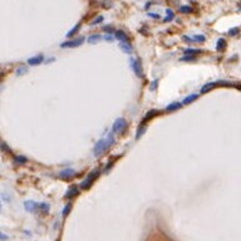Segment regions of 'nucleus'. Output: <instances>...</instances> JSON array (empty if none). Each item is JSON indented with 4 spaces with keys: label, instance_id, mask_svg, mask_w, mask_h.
<instances>
[{
    "label": "nucleus",
    "instance_id": "2",
    "mask_svg": "<svg viewBox=\"0 0 241 241\" xmlns=\"http://www.w3.org/2000/svg\"><path fill=\"white\" fill-rule=\"evenodd\" d=\"M126 128H127V121L124 118H117L112 126V132L113 133H122Z\"/></svg>",
    "mask_w": 241,
    "mask_h": 241
},
{
    "label": "nucleus",
    "instance_id": "25",
    "mask_svg": "<svg viewBox=\"0 0 241 241\" xmlns=\"http://www.w3.org/2000/svg\"><path fill=\"white\" fill-rule=\"evenodd\" d=\"M102 21H103V16H102V15H99V16H97V18H96L93 21L90 23V25H92V27H94V25L99 24V23H102Z\"/></svg>",
    "mask_w": 241,
    "mask_h": 241
},
{
    "label": "nucleus",
    "instance_id": "27",
    "mask_svg": "<svg viewBox=\"0 0 241 241\" xmlns=\"http://www.w3.org/2000/svg\"><path fill=\"white\" fill-rule=\"evenodd\" d=\"M239 33H240V29L239 28H232V29L228 30V35L234 37V35H236V34H239Z\"/></svg>",
    "mask_w": 241,
    "mask_h": 241
},
{
    "label": "nucleus",
    "instance_id": "19",
    "mask_svg": "<svg viewBox=\"0 0 241 241\" xmlns=\"http://www.w3.org/2000/svg\"><path fill=\"white\" fill-rule=\"evenodd\" d=\"M166 14H167V16L165 18V20H163V21H170L171 19H173V18H175L173 11H172L171 9H167V10H166Z\"/></svg>",
    "mask_w": 241,
    "mask_h": 241
},
{
    "label": "nucleus",
    "instance_id": "8",
    "mask_svg": "<svg viewBox=\"0 0 241 241\" xmlns=\"http://www.w3.org/2000/svg\"><path fill=\"white\" fill-rule=\"evenodd\" d=\"M44 57L43 55H37V57H31V58L28 59V64L29 65H38L40 63H43Z\"/></svg>",
    "mask_w": 241,
    "mask_h": 241
},
{
    "label": "nucleus",
    "instance_id": "24",
    "mask_svg": "<svg viewBox=\"0 0 241 241\" xmlns=\"http://www.w3.org/2000/svg\"><path fill=\"white\" fill-rule=\"evenodd\" d=\"M144 130H146L144 126H140V127H138V131H137V134H136V138H137V140H138L140 137L144 133Z\"/></svg>",
    "mask_w": 241,
    "mask_h": 241
},
{
    "label": "nucleus",
    "instance_id": "11",
    "mask_svg": "<svg viewBox=\"0 0 241 241\" xmlns=\"http://www.w3.org/2000/svg\"><path fill=\"white\" fill-rule=\"evenodd\" d=\"M78 187L77 186H72L69 190H68V192H67V195H65V196L68 197V199H72V197H74L75 196V195H78Z\"/></svg>",
    "mask_w": 241,
    "mask_h": 241
},
{
    "label": "nucleus",
    "instance_id": "33",
    "mask_svg": "<svg viewBox=\"0 0 241 241\" xmlns=\"http://www.w3.org/2000/svg\"><path fill=\"white\" fill-rule=\"evenodd\" d=\"M156 87H157V80H155V82H153V84L151 86V89H156Z\"/></svg>",
    "mask_w": 241,
    "mask_h": 241
},
{
    "label": "nucleus",
    "instance_id": "17",
    "mask_svg": "<svg viewBox=\"0 0 241 241\" xmlns=\"http://www.w3.org/2000/svg\"><path fill=\"white\" fill-rule=\"evenodd\" d=\"M197 94H191V96H188V97H186L185 99H183V104H190L191 102H193L195 99H197Z\"/></svg>",
    "mask_w": 241,
    "mask_h": 241
},
{
    "label": "nucleus",
    "instance_id": "4",
    "mask_svg": "<svg viewBox=\"0 0 241 241\" xmlns=\"http://www.w3.org/2000/svg\"><path fill=\"white\" fill-rule=\"evenodd\" d=\"M83 43H84V38L80 37V38L74 39V40H68L65 43H62L60 47L62 48H77V47H79V45H82Z\"/></svg>",
    "mask_w": 241,
    "mask_h": 241
},
{
    "label": "nucleus",
    "instance_id": "5",
    "mask_svg": "<svg viewBox=\"0 0 241 241\" xmlns=\"http://www.w3.org/2000/svg\"><path fill=\"white\" fill-rule=\"evenodd\" d=\"M130 65H131V68L133 69V72L136 73V75H138V77L142 75V65H141V62L138 59L131 58L130 59Z\"/></svg>",
    "mask_w": 241,
    "mask_h": 241
},
{
    "label": "nucleus",
    "instance_id": "31",
    "mask_svg": "<svg viewBox=\"0 0 241 241\" xmlns=\"http://www.w3.org/2000/svg\"><path fill=\"white\" fill-rule=\"evenodd\" d=\"M104 30H106L107 33H112V31H113V28H112V27H104Z\"/></svg>",
    "mask_w": 241,
    "mask_h": 241
},
{
    "label": "nucleus",
    "instance_id": "20",
    "mask_svg": "<svg viewBox=\"0 0 241 241\" xmlns=\"http://www.w3.org/2000/svg\"><path fill=\"white\" fill-rule=\"evenodd\" d=\"M180 11H181V13H183V14H188V13H191V11H192V8L188 6V5H183V6L180 8Z\"/></svg>",
    "mask_w": 241,
    "mask_h": 241
},
{
    "label": "nucleus",
    "instance_id": "6",
    "mask_svg": "<svg viewBox=\"0 0 241 241\" xmlns=\"http://www.w3.org/2000/svg\"><path fill=\"white\" fill-rule=\"evenodd\" d=\"M74 175H75V171H74V170H72V168L63 170V171H60V173H59L60 178H63V180H68V178L73 177Z\"/></svg>",
    "mask_w": 241,
    "mask_h": 241
},
{
    "label": "nucleus",
    "instance_id": "3",
    "mask_svg": "<svg viewBox=\"0 0 241 241\" xmlns=\"http://www.w3.org/2000/svg\"><path fill=\"white\" fill-rule=\"evenodd\" d=\"M98 175H99V170H94L93 172H92V173L82 182V183H80V188H82V190H87V188H89L90 187V185H92V183H93V181L98 177Z\"/></svg>",
    "mask_w": 241,
    "mask_h": 241
},
{
    "label": "nucleus",
    "instance_id": "34",
    "mask_svg": "<svg viewBox=\"0 0 241 241\" xmlns=\"http://www.w3.org/2000/svg\"><path fill=\"white\" fill-rule=\"evenodd\" d=\"M148 15H150V16H152V18H158V15H157V14H152V13H150Z\"/></svg>",
    "mask_w": 241,
    "mask_h": 241
},
{
    "label": "nucleus",
    "instance_id": "29",
    "mask_svg": "<svg viewBox=\"0 0 241 241\" xmlns=\"http://www.w3.org/2000/svg\"><path fill=\"white\" fill-rule=\"evenodd\" d=\"M39 207H42V209H43V212H45V214H47V212L49 211V206H48L47 203H40V205H39Z\"/></svg>",
    "mask_w": 241,
    "mask_h": 241
},
{
    "label": "nucleus",
    "instance_id": "16",
    "mask_svg": "<svg viewBox=\"0 0 241 241\" xmlns=\"http://www.w3.org/2000/svg\"><path fill=\"white\" fill-rule=\"evenodd\" d=\"M216 84H217V83H207V84H205V86L201 88V93H207V92L211 90V88H214Z\"/></svg>",
    "mask_w": 241,
    "mask_h": 241
},
{
    "label": "nucleus",
    "instance_id": "21",
    "mask_svg": "<svg viewBox=\"0 0 241 241\" xmlns=\"http://www.w3.org/2000/svg\"><path fill=\"white\" fill-rule=\"evenodd\" d=\"M15 162H16L18 165H25V163H27V158L23 157V156H16V157H15Z\"/></svg>",
    "mask_w": 241,
    "mask_h": 241
},
{
    "label": "nucleus",
    "instance_id": "7",
    "mask_svg": "<svg viewBox=\"0 0 241 241\" xmlns=\"http://www.w3.org/2000/svg\"><path fill=\"white\" fill-rule=\"evenodd\" d=\"M116 38H117L121 43H128V42H130V37H128L123 30H117V31H116Z\"/></svg>",
    "mask_w": 241,
    "mask_h": 241
},
{
    "label": "nucleus",
    "instance_id": "26",
    "mask_svg": "<svg viewBox=\"0 0 241 241\" xmlns=\"http://www.w3.org/2000/svg\"><path fill=\"white\" fill-rule=\"evenodd\" d=\"M71 209H72V203H68L65 207H64V210H63V216L65 217L68 214H69V211H71Z\"/></svg>",
    "mask_w": 241,
    "mask_h": 241
},
{
    "label": "nucleus",
    "instance_id": "32",
    "mask_svg": "<svg viewBox=\"0 0 241 241\" xmlns=\"http://www.w3.org/2000/svg\"><path fill=\"white\" fill-rule=\"evenodd\" d=\"M104 39H106L107 42H112V40H113V37H112V35H106Z\"/></svg>",
    "mask_w": 241,
    "mask_h": 241
},
{
    "label": "nucleus",
    "instance_id": "30",
    "mask_svg": "<svg viewBox=\"0 0 241 241\" xmlns=\"http://www.w3.org/2000/svg\"><path fill=\"white\" fill-rule=\"evenodd\" d=\"M25 72H27L25 68H19L18 72H16V74H23V73H25Z\"/></svg>",
    "mask_w": 241,
    "mask_h": 241
},
{
    "label": "nucleus",
    "instance_id": "22",
    "mask_svg": "<svg viewBox=\"0 0 241 241\" xmlns=\"http://www.w3.org/2000/svg\"><path fill=\"white\" fill-rule=\"evenodd\" d=\"M156 114H157V111H156V109H152V111H150V112H148V113L146 114V117L143 118V122H146L148 118H152V117H155Z\"/></svg>",
    "mask_w": 241,
    "mask_h": 241
},
{
    "label": "nucleus",
    "instance_id": "12",
    "mask_svg": "<svg viewBox=\"0 0 241 241\" xmlns=\"http://www.w3.org/2000/svg\"><path fill=\"white\" fill-rule=\"evenodd\" d=\"M216 49L217 50H225L226 49V40L224 38H220L219 40H217V44H216Z\"/></svg>",
    "mask_w": 241,
    "mask_h": 241
},
{
    "label": "nucleus",
    "instance_id": "23",
    "mask_svg": "<svg viewBox=\"0 0 241 241\" xmlns=\"http://www.w3.org/2000/svg\"><path fill=\"white\" fill-rule=\"evenodd\" d=\"M195 59H196V57H195V55H183L181 58L182 62H192Z\"/></svg>",
    "mask_w": 241,
    "mask_h": 241
},
{
    "label": "nucleus",
    "instance_id": "9",
    "mask_svg": "<svg viewBox=\"0 0 241 241\" xmlns=\"http://www.w3.org/2000/svg\"><path fill=\"white\" fill-rule=\"evenodd\" d=\"M38 203H35L34 201H25V203H24V207H25V210L27 211H35V209L38 207Z\"/></svg>",
    "mask_w": 241,
    "mask_h": 241
},
{
    "label": "nucleus",
    "instance_id": "15",
    "mask_svg": "<svg viewBox=\"0 0 241 241\" xmlns=\"http://www.w3.org/2000/svg\"><path fill=\"white\" fill-rule=\"evenodd\" d=\"M79 28H80V23H78V24H75V25H74V27L71 29V31H68V33H67V38H71V37H73L74 34L78 31V29H79Z\"/></svg>",
    "mask_w": 241,
    "mask_h": 241
},
{
    "label": "nucleus",
    "instance_id": "18",
    "mask_svg": "<svg viewBox=\"0 0 241 241\" xmlns=\"http://www.w3.org/2000/svg\"><path fill=\"white\" fill-rule=\"evenodd\" d=\"M200 52H201V49H185V50H183L185 55H195V54H197Z\"/></svg>",
    "mask_w": 241,
    "mask_h": 241
},
{
    "label": "nucleus",
    "instance_id": "13",
    "mask_svg": "<svg viewBox=\"0 0 241 241\" xmlns=\"http://www.w3.org/2000/svg\"><path fill=\"white\" fill-rule=\"evenodd\" d=\"M119 47H121V49L124 52V53H128V54H131L132 53V47L128 44V43H121L119 44Z\"/></svg>",
    "mask_w": 241,
    "mask_h": 241
},
{
    "label": "nucleus",
    "instance_id": "28",
    "mask_svg": "<svg viewBox=\"0 0 241 241\" xmlns=\"http://www.w3.org/2000/svg\"><path fill=\"white\" fill-rule=\"evenodd\" d=\"M205 35H200V34H199V35H195L193 37V40L195 42H200V43H202V42H205Z\"/></svg>",
    "mask_w": 241,
    "mask_h": 241
},
{
    "label": "nucleus",
    "instance_id": "10",
    "mask_svg": "<svg viewBox=\"0 0 241 241\" xmlns=\"http://www.w3.org/2000/svg\"><path fill=\"white\" fill-rule=\"evenodd\" d=\"M181 107H182V103H180V102H173V103H171V104H168V106L166 107V111H167V112H173V111L180 109Z\"/></svg>",
    "mask_w": 241,
    "mask_h": 241
},
{
    "label": "nucleus",
    "instance_id": "1",
    "mask_svg": "<svg viewBox=\"0 0 241 241\" xmlns=\"http://www.w3.org/2000/svg\"><path fill=\"white\" fill-rule=\"evenodd\" d=\"M114 143V137L113 134H108L107 138H102L100 141H98L94 146V156H100L103 152H104L108 147H111Z\"/></svg>",
    "mask_w": 241,
    "mask_h": 241
},
{
    "label": "nucleus",
    "instance_id": "14",
    "mask_svg": "<svg viewBox=\"0 0 241 241\" xmlns=\"http://www.w3.org/2000/svg\"><path fill=\"white\" fill-rule=\"evenodd\" d=\"M100 39H102V37L99 35V34H92V35H89V38H88V42L92 43V44H96Z\"/></svg>",
    "mask_w": 241,
    "mask_h": 241
}]
</instances>
